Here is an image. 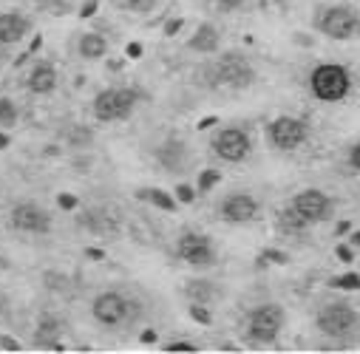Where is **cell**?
I'll use <instances>...</instances> for the list:
<instances>
[{
  "label": "cell",
  "mask_w": 360,
  "mask_h": 354,
  "mask_svg": "<svg viewBox=\"0 0 360 354\" xmlns=\"http://www.w3.org/2000/svg\"><path fill=\"white\" fill-rule=\"evenodd\" d=\"M256 213H259V201L250 193H232L219 204V216L232 224H244L250 218H256Z\"/></svg>",
  "instance_id": "13"
},
{
  "label": "cell",
  "mask_w": 360,
  "mask_h": 354,
  "mask_svg": "<svg viewBox=\"0 0 360 354\" xmlns=\"http://www.w3.org/2000/svg\"><path fill=\"white\" fill-rule=\"evenodd\" d=\"M179 29H182V17H179V20H171V23L165 26V34H167V37H173Z\"/></svg>",
  "instance_id": "33"
},
{
  "label": "cell",
  "mask_w": 360,
  "mask_h": 354,
  "mask_svg": "<svg viewBox=\"0 0 360 354\" xmlns=\"http://www.w3.org/2000/svg\"><path fill=\"white\" fill-rule=\"evenodd\" d=\"M165 351H196V346L193 343H187V340H176V343H167V346H162Z\"/></svg>",
  "instance_id": "30"
},
{
  "label": "cell",
  "mask_w": 360,
  "mask_h": 354,
  "mask_svg": "<svg viewBox=\"0 0 360 354\" xmlns=\"http://www.w3.org/2000/svg\"><path fill=\"white\" fill-rule=\"evenodd\" d=\"M125 51H128V57L139 60L142 57V43H128V49H125Z\"/></svg>",
  "instance_id": "35"
},
{
  "label": "cell",
  "mask_w": 360,
  "mask_h": 354,
  "mask_svg": "<svg viewBox=\"0 0 360 354\" xmlns=\"http://www.w3.org/2000/svg\"><path fill=\"white\" fill-rule=\"evenodd\" d=\"M352 244H355V246H360V233H355V236H352Z\"/></svg>",
  "instance_id": "44"
},
{
  "label": "cell",
  "mask_w": 360,
  "mask_h": 354,
  "mask_svg": "<svg viewBox=\"0 0 360 354\" xmlns=\"http://www.w3.org/2000/svg\"><path fill=\"white\" fill-rule=\"evenodd\" d=\"M131 12H151L156 6V0H125Z\"/></svg>",
  "instance_id": "27"
},
{
  "label": "cell",
  "mask_w": 360,
  "mask_h": 354,
  "mask_svg": "<svg viewBox=\"0 0 360 354\" xmlns=\"http://www.w3.org/2000/svg\"><path fill=\"white\" fill-rule=\"evenodd\" d=\"M267 136L278 151H295L307 139V125L295 116H278L267 128Z\"/></svg>",
  "instance_id": "6"
},
{
  "label": "cell",
  "mask_w": 360,
  "mask_h": 354,
  "mask_svg": "<svg viewBox=\"0 0 360 354\" xmlns=\"http://www.w3.org/2000/svg\"><path fill=\"white\" fill-rule=\"evenodd\" d=\"M213 151L224 162H241L250 156V136L241 128H224L213 139Z\"/></svg>",
  "instance_id": "11"
},
{
  "label": "cell",
  "mask_w": 360,
  "mask_h": 354,
  "mask_svg": "<svg viewBox=\"0 0 360 354\" xmlns=\"http://www.w3.org/2000/svg\"><path fill=\"white\" fill-rule=\"evenodd\" d=\"M349 164H352L355 170H360V142L355 144V148H352V153H349Z\"/></svg>",
  "instance_id": "32"
},
{
  "label": "cell",
  "mask_w": 360,
  "mask_h": 354,
  "mask_svg": "<svg viewBox=\"0 0 360 354\" xmlns=\"http://www.w3.org/2000/svg\"><path fill=\"white\" fill-rule=\"evenodd\" d=\"M337 258H341V261H346V264H349V261H352L355 255H352V249H349V246H337Z\"/></svg>",
  "instance_id": "38"
},
{
  "label": "cell",
  "mask_w": 360,
  "mask_h": 354,
  "mask_svg": "<svg viewBox=\"0 0 360 354\" xmlns=\"http://www.w3.org/2000/svg\"><path fill=\"white\" fill-rule=\"evenodd\" d=\"M219 3L224 6V9H236V6H241L244 0H219Z\"/></svg>",
  "instance_id": "41"
},
{
  "label": "cell",
  "mask_w": 360,
  "mask_h": 354,
  "mask_svg": "<svg viewBox=\"0 0 360 354\" xmlns=\"http://www.w3.org/2000/svg\"><path fill=\"white\" fill-rule=\"evenodd\" d=\"M252 66L247 62V57L236 54V51H230L224 54L216 66H213V79H216V86H227V88H247L250 82H252Z\"/></svg>",
  "instance_id": "3"
},
{
  "label": "cell",
  "mask_w": 360,
  "mask_h": 354,
  "mask_svg": "<svg viewBox=\"0 0 360 354\" xmlns=\"http://www.w3.org/2000/svg\"><path fill=\"white\" fill-rule=\"evenodd\" d=\"M329 286H335V289H360V275H355V273L341 275V278L329 281Z\"/></svg>",
  "instance_id": "25"
},
{
  "label": "cell",
  "mask_w": 360,
  "mask_h": 354,
  "mask_svg": "<svg viewBox=\"0 0 360 354\" xmlns=\"http://www.w3.org/2000/svg\"><path fill=\"white\" fill-rule=\"evenodd\" d=\"M0 46H3V43H0ZM0 57H3V51H0Z\"/></svg>",
  "instance_id": "45"
},
{
  "label": "cell",
  "mask_w": 360,
  "mask_h": 354,
  "mask_svg": "<svg viewBox=\"0 0 360 354\" xmlns=\"http://www.w3.org/2000/svg\"><path fill=\"white\" fill-rule=\"evenodd\" d=\"M86 255H88L91 261H102V258H105V253H102V249H97V246H91V249H86Z\"/></svg>",
  "instance_id": "39"
},
{
  "label": "cell",
  "mask_w": 360,
  "mask_h": 354,
  "mask_svg": "<svg viewBox=\"0 0 360 354\" xmlns=\"http://www.w3.org/2000/svg\"><path fill=\"white\" fill-rule=\"evenodd\" d=\"M40 46H43V34H37V37L32 40V46H29V54H34V51H37Z\"/></svg>",
  "instance_id": "40"
},
{
  "label": "cell",
  "mask_w": 360,
  "mask_h": 354,
  "mask_svg": "<svg viewBox=\"0 0 360 354\" xmlns=\"http://www.w3.org/2000/svg\"><path fill=\"white\" fill-rule=\"evenodd\" d=\"M9 142H12V139H9L6 134H0V151H6V148H9Z\"/></svg>",
  "instance_id": "43"
},
{
  "label": "cell",
  "mask_w": 360,
  "mask_h": 354,
  "mask_svg": "<svg viewBox=\"0 0 360 354\" xmlns=\"http://www.w3.org/2000/svg\"><path fill=\"white\" fill-rule=\"evenodd\" d=\"M94 12H97V0H88V3L80 9V17H91Z\"/></svg>",
  "instance_id": "34"
},
{
  "label": "cell",
  "mask_w": 360,
  "mask_h": 354,
  "mask_svg": "<svg viewBox=\"0 0 360 354\" xmlns=\"http://www.w3.org/2000/svg\"><path fill=\"white\" fill-rule=\"evenodd\" d=\"M139 196H142V199H147L151 204H156L159 210H167V213L176 210V201H173L171 196H167V193H162V190H142Z\"/></svg>",
  "instance_id": "21"
},
{
  "label": "cell",
  "mask_w": 360,
  "mask_h": 354,
  "mask_svg": "<svg viewBox=\"0 0 360 354\" xmlns=\"http://www.w3.org/2000/svg\"><path fill=\"white\" fill-rule=\"evenodd\" d=\"M176 199H179L182 204H190V201L196 199V193H193V187H187V184H179V187H176Z\"/></svg>",
  "instance_id": "28"
},
{
  "label": "cell",
  "mask_w": 360,
  "mask_h": 354,
  "mask_svg": "<svg viewBox=\"0 0 360 354\" xmlns=\"http://www.w3.org/2000/svg\"><path fill=\"white\" fill-rule=\"evenodd\" d=\"M139 340H142V343H156V331H154V329H145L142 335H139Z\"/></svg>",
  "instance_id": "37"
},
{
  "label": "cell",
  "mask_w": 360,
  "mask_h": 354,
  "mask_svg": "<svg viewBox=\"0 0 360 354\" xmlns=\"http://www.w3.org/2000/svg\"><path fill=\"white\" fill-rule=\"evenodd\" d=\"M219 181H221L219 170H202L199 173V190H210V187H216Z\"/></svg>",
  "instance_id": "26"
},
{
  "label": "cell",
  "mask_w": 360,
  "mask_h": 354,
  "mask_svg": "<svg viewBox=\"0 0 360 354\" xmlns=\"http://www.w3.org/2000/svg\"><path fill=\"white\" fill-rule=\"evenodd\" d=\"M12 227L20 233H49L51 218L43 207H37L34 201H20L12 210Z\"/></svg>",
  "instance_id": "8"
},
{
  "label": "cell",
  "mask_w": 360,
  "mask_h": 354,
  "mask_svg": "<svg viewBox=\"0 0 360 354\" xmlns=\"http://www.w3.org/2000/svg\"><path fill=\"white\" fill-rule=\"evenodd\" d=\"M190 318H193V320H199L202 326H210V323H213V315H210V312L204 309V303H190Z\"/></svg>",
  "instance_id": "24"
},
{
  "label": "cell",
  "mask_w": 360,
  "mask_h": 354,
  "mask_svg": "<svg viewBox=\"0 0 360 354\" xmlns=\"http://www.w3.org/2000/svg\"><path fill=\"white\" fill-rule=\"evenodd\" d=\"M105 51H108V43L99 34H86L80 40V57L82 60H99Z\"/></svg>",
  "instance_id": "19"
},
{
  "label": "cell",
  "mask_w": 360,
  "mask_h": 354,
  "mask_svg": "<svg viewBox=\"0 0 360 354\" xmlns=\"http://www.w3.org/2000/svg\"><path fill=\"white\" fill-rule=\"evenodd\" d=\"M60 331H62V323L57 320V318H51V315H43L40 318V323H37V331H34V343L40 346V349H51V351H62L66 346H60Z\"/></svg>",
  "instance_id": "15"
},
{
  "label": "cell",
  "mask_w": 360,
  "mask_h": 354,
  "mask_svg": "<svg viewBox=\"0 0 360 354\" xmlns=\"http://www.w3.org/2000/svg\"><path fill=\"white\" fill-rule=\"evenodd\" d=\"M187 49H193V51H202V54H210V51H216L219 49V31L216 26H210V23H202L196 29V34L187 40Z\"/></svg>",
  "instance_id": "17"
},
{
  "label": "cell",
  "mask_w": 360,
  "mask_h": 354,
  "mask_svg": "<svg viewBox=\"0 0 360 354\" xmlns=\"http://www.w3.org/2000/svg\"><path fill=\"white\" fill-rule=\"evenodd\" d=\"M136 105V94L131 88H108L94 99V114L102 122H117L125 119Z\"/></svg>",
  "instance_id": "2"
},
{
  "label": "cell",
  "mask_w": 360,
  "mask_h": 354,
  "mask_svg": "<svg viewBox=\"0 0 360 354\" xmlns=\"http://www.w3.org/2000/svg\"><path fill=\"white\" fill-rule=\"evenodd\" d=\"M321 31L332 40H349L360 31V17L349 6H332L321 17Z\"/></svg>",
  "instance_id": "5"
},
{
  "label": "cell",
  "mask_w": 360,
  "mask_h": 354,
  "mask_svg": "<svg viewBox=\"0 0 360 354\" xmlns=\"http://www.w3.org/2000/svg\"><path fill=\"white\" fill-rule=\"evenodd\" d=\"M17 122V105L9 97H0V128H12Z\"/></svg>",
  "instance_id": "22"
},
{
  "label": "cell",
  "mask_w": 360,
  "mask_h": 354,
  "mask_svg": "<svg viewBox=\"0 0 360 354\" xmlns=\"http://www.w3.org/2000/svg\"><path fill=\"white\" fill-rule=\"evenodd\" d=\"M269 261H275V264H287V258H284V253H278V249H269V253H264Z\"/></svg>",
  "instance_id": "36"
},
{
  "label": "cell",
  "mask_w": 360,
  "mask_h": 354,
  "mask_svg": "<svg viewBox=\"0 0 360 354\" xmlns=\"http://www.w3.org/2000/svg\"><path fill=\"white\" fill-rule=\"evenodd\" d=\"M91 312H94V318L99 323L117 326V323H122L125 318H128L134 309H131V301L125 298V295H119V292H102V295L94 298Z\"/></svg>",
  "instance_id": "7"
},
{
  "label": "cell",
  "mask_w": 360,
  "mask_h": 354,
  "mask_svg": "<svg viewBox=\"0 0 360 354\" xmlns=\"http://www.w3.org/2000/svg\"><path fill=\"white\" fill-rule=\"evenodd\" d=\"M187 295H190V301L204 303V301H210V295H213V286H210L207 281H193L187 286Z\"/></svg>",
  "instance_id": "23"
},
{
  "label": "cell",
  "mask_w": 360,
  "mask_h": 354,
  "mask_svg": "<svg viewBox=\"0 0 360 354\" xmlns=\"http://www.w3.org/2000/svg\"><path fill=\"white\" fill-rule=\"evenodd\" d=\"M292 207H295V210H298L309 224L326 221V218L332 216V201H329V196L321 193V190H304V193H298V196H295V201H292Z\"/></svg>",
  "instance_id": "12"
},
{
  "label": "cell",
  "mask_w": 360,
  "mask_h": 354,
  "mask_svg": "<svg viewBox=\"0 0 360 354\" xmlns=\"http://www.w3.org/2000/svg\"><path fill=\"white\" fill-rule=\"evenodd\" d=\"M29 29H32V23H29V17H23V14H17V12L0 14V43H3V46L20 43Z\"/></svg>",
  "instance_id": "14"
},
{
  "label": "cell",
  "mask_w": 360,
  "mask_h": 354,
  "mask_svg": "<svg viewBox=\"0 0 360 354\" xmlns=\"http://www.w3.org/2000/svg\"><path fill=\"white\" fill-rule=\"evenodd\" d=\"M57 88V68L51 62H37L29 74V91L34 94H51Z\"/></svg>",
  "instance_id": "16"
},
{
  "label": "cell",
  "mask_w": 360,
  "mask_h": 354,
  "mask_svg": "<svg viewBox=\"0 0 360 354\" xmlns=\"http://www.w3.org/2000/svg\"><path fill=\"white\" fill-rule=\"evenodd\" d=\"M309 88L312 94L321 99V102H337L344 99L352 88V79H349V71L344 66H335V62H324L317 66L309 77Z\"/></svg>",
  "instance_id": "1"
},
{
  "label": "cell",
  "mask_w": 360,
  "mask_h": 354,
  "mask_svg": "<svg viewBox=\"0 0 360 354\" xmlns=\"http://www.w3.org/2000/svg\"><path fill=\"white\" fill-rule=\"evenodd\" d=\"M210 125H216V116H207V119H202V122H199V128H210Z\"/></svg>",
  "instance_id": "42"
},
{
  "label": "cell",
  "mask_w": 360,
  "mask_h": 354,
  "mask_svg": "<svg viewBox=\"0 0 360 354\" xmlns=\"http://www.w3.org/2000/svg\"><path fill=\"white\" fill-rule=\"evenodd\" d=\"M57 204L62 207V210H77L80 201H77V196H71V193H60V196H57Z\"/></svg>",
  "instance_id": "29"
},
{
  "label": "cell",
  "mask_w": 360,
  "mask_h": 354,
  "mask_svg": "<svg viewBox=\"0 0 360 354\" xmlns=\"http://www.w3.org/2000/svg\"><path fill=\"white\" fill-rule=\"evenodd\" d=\"M0 346H3L6 351H20V343L14 338H9V335H0Z\"/></svg>",
  "instance_id": "31"
},
{
  "label": "cell",
  "mask_w": 360,
  "mask_h": 354,
  "mask_svg": "<svg viewBox=\"0 0 360 354\" xmlns=\"http://www.w3.org/2000/svg\"><path fill=\"white\" fill-rule=\"evenodd\" d=\"M355 323H357V315H355V309H349L346 303H329L326 309H321V315H317V329L329 338L346 335Z\"/></svg>",
  "instance_id": "9"
},
{
  "label": "cell",
  "mask_w": 360,
  "mask_h": 354,
  "mask_svg": "<svg viewBox=\"0 0 360 354\" xmlns=\"http://www.w3.org/2000/svg\"><path fill=\"white\" fill-rule=\"evenodd\" d=\"M307 224H309V221H307L298 210H295L292 204H289V207H284V210L278 213V227H281L284 233H301Z\"/></svg>",
  "instance_id": "20"
},
{
  "label": "cell",
  "mask_w": 360,
  "mask_h": 354,
  "mask_svg": "<svg viewBox=\"0 0 360 354\" xmlns=\"http://www.w3.org/2000/svg\"><path fill=\"white\" fill-rule=\"evenodd\" d=\"M159 159H162V164L167 170H176V168H184V148H182V142H176V139H167L165 142V148L159 151Z\"/></svg>",
  "instance_id": "18"
},
{
  "label": "cell",
  "mask_w": 360,
  "mask_h": 354,
  "mask_svg": "<svg viewBox=\"0 0 360 354\" xmlns=\"http://www.w3.org/2000/svg\"><path fill=\"white\" fill-rule=\"evenodd\" d=\"M247 329H250V340H256V343H272L275 338H278V331L284 326V312L281 306H259V309H252L250 312V318H247Z\"/></svg>",
  "instance_id": "4"
},
{
  "label": "cell",
  "mask_w": 360,
  "mask_h": 354,
  "mask_svg": "<svg viewBox=\"0 0 360 354\" xmlns=\"http://www.w3.org/2000/svg\"><path fill=\"white\" fill-rule=\"evenodd\" d=\"M176 249H179V258L187 261V264H193V266H210L216 261L213 244H210V238H204L199 233H184L179 238Z\"/></svg>",
  "instance_id": "10"
}]
</instances>
